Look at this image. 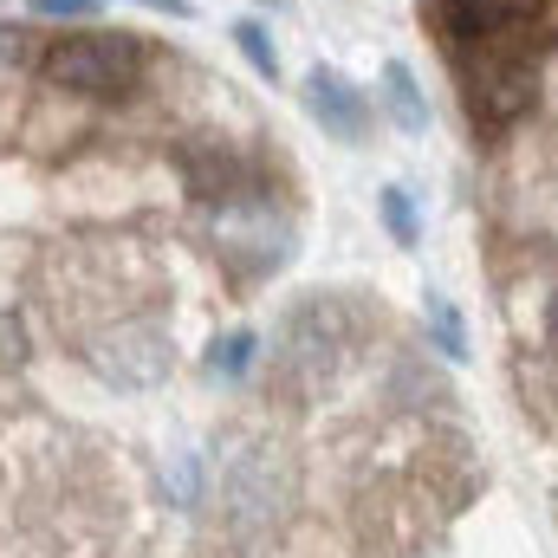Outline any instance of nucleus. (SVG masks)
I'll return each mask as SVG.
<instances>
[{
	"instance_id": "6",
	"label": "nucleus",
	"mask_w": 558,
	"mask_h": 558,
	"mask_svg": "<svg viewBox=\"0 0 558 558\" xmlns=\"http://www.w3.org/2000/svg\"><path fill=\"white\" fill-rule=\"evenodd\" d=\"M228 39H234V52L254 65V78H267V85L286 78V59H279V39L267 33V20H254V13H247V20H234V26H228Z\"/></svg>"
},
{
	"instance_id": "4",
	"label": "nucleus",
	"mask_w": 558,
	"mask_h": 558,
	"mask_svg": "<svg viewBox=\"0 0 558 558\" xmlns=\"http://www.w3.org/2000/svg\"><path fill=\"white\" fill-rule=\"evenodd\" d=\"M377 92H384V111H390V124H397L403 137H422V131H428V98H422V78H416L410 59H384Z\"/></svg>"
},
{
	"instance_id": "1",
	"label": "nucleus",
	"mask_w": 558,
	"mask_h": 558,
	"mask_svg": "<svg viewBox=\"0 0 558 558\" xmlns=\"http://www.w3.org/2000/svg\"><path fill=\"white\" fill-rule=\"evenodd\" d=\"M299 500V454L279 441V435H247L221 454V474H215V507H221V526L234 539H267L286 526Z\"/></svg>"
},
{
	"instance_id": "7",
	"label": "nucleus",
	"mask_w": 558,
	"mask_h": 558,
	"mask_svg": "<svg viewBox=\"0 0 558 558\" xmlns=\"http://www.w3.org/2000/svg\"><path fill=\"white\" fill-rule=\"evenodd\" d=\"M422 325H428V344H435L448 364L468 357V325H461V312H454L435 286H422Z\"/></svg>"
},
{
	"instance_id": "10",
	"label": "nucleus",
	"mask_w": 558,
	"mask_h": 558,
	"mask_svg": "<svg viewBox=\"0 0 558 558\" xmlns=\"http://www.w3.org/2000/svg\"><path fill=\"white\" fill-rule=\"evenodd\" d=\"M33 20H46V26H85V20H98V0H33Z\"/></svg>"
},
{
	"instance_id": "3",
	"label": "nucleus",
	"mask_w": 558,
	"mask_h": 558,
	"mask_svg": "<svg viewBox=\"0 0 558 558\" xmlns=\"http://www.w3.org/2000/svg\"><path fill=\"white\" fill-rule=\"evenodd\" d=\"M299 98H305V118H312L325 137H338V143L371 137V98H364V85H351L338 65H312L305 85H299Z\"/></svg>"
},
{
	"instance_id": "9",
	"label": "nucleus",
	"mask_w": 558,
	"mask_h": 558,
	"mask_svg": "<svg viewBox=\"0 0 558 558\" xmlns=\"http://www.w3.org/2000/svg\"><path fill=\"white\" fill-rule=\"evenodd\" d=\"M162 494H169V507H195V500H202V454H195V448H175V454H169Z\"/></svg>"
},
{
	"instance_id": "8",
	"label": "nucleus",
	"mask_w": 558,
	"mask_h": 558,
	"mask_svg": "<svg viewBox=\"0 0 558 558\" xmlns=\"http://www.w3.org/2000/svg\"><path fill=\"white\" fill-rule=\"evenodd\" d=\"M377 215H384V228H390V241H397V247H416V241H422V215H416V202H410V189H403V182H390V189L377 195Z\"/></svg>"
},
{
	"instance_id": "5",
	"label": "nucleus",
	"mask_w": 558,
	"mask_h": 558,
	"mask_svg": "<svg viewBox=\"0 0 558 558\" xmlns=\"http://www.w3.org/2000/svg\"><path fill=\"white\" fill-rule=\"evenodd\" d=\"M260 351H267V338H260L254 325H234V331H221V338L202 351V371H208L215 384H241V377L260 364Z\"/></svg>"
},
{
	"instance_id": "11",
	"label": "nucleus",
	"mask_w": 558,
	"mask_h": 558,
	"mask_svg": "<svg viewBox=\"0 0 558 558\" xmlns=\"http://www.w3.org/2000/svg\"><path fill=\"white\" fill-rule=\"evenodd\" d=\"M539 111L558 118V39L546 33V46H539Z\"/></svg>"
},
{
	"instance_id": "13",
	"label": "nucleus",
	"mask_w": 558,
	"mask_h": 558,
	"mask_svg": "<svg viewBox=\"0 0 558 558\" xmlns=\"http://www.w3.org/2000/svg\"><path fill=\"white\" fill-rule=\"evenodd\" d=\"M546 344H553V357H558V292L546 299Z\"/></svg>"
},
{
	"instance_id": "2",
	"label": "nucleus",
	"mask_w": 558,
	"mask_h": 558,
	"mask_svg": "<svg viewBox=\"0 0 558 558\" xmlns=\"http://www.w3.org/2000/svg\"><path fill=\"white\" fill-rule=\"evenodd\" d=\"M85 371L92 384L118 390V397H149L169 384L175 371V338H169V318L156 305H124L111 318L92 325L85 338Z\"/></svg>"
},
{
	"instance_id": "12",
	"label": "nucleus",
	"mask_w": 558,
	"mask_h": 558,
	"mask_svg": "<svg viewBox=\"0 0 558 558\" xmlns=\"http://www.w3.org/2000/svg\"><path fill=\"white\" fill-rule=\"evenodd\" d=\"M137 7L162 13V20H195V7H189V0H137Z\"/></svg>"
}]
</instances>
